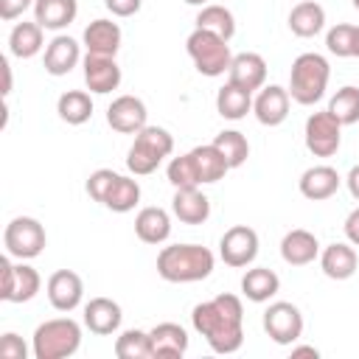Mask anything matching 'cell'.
I'll return each instance as SVG.
<instances>
[{
    "mask_svg": "<svg viewBox=\"0 0 359 359\" xmlns=\"http://www.w3.org/2000/svg\"><path fill=\"white\" fill-rule=\"evenodd\" d=\"M191 323L213 353H236L244 342V306L236 294H216L213 300L196 303Z\"/></svg>",
    "mask_w": 359,
    "mask_h": 359,
    "instance_id": "6da1fadb",
    "label": "cell"
},
{
    "mask_svg": "<svg viewBox=\"0 0 359 359\" xmlns=\"http://www.w3.org/2000/svg\"><path fill=\"white\" fill-rule=\"evenodd\" d=\"M213 252L202 244H171L157 252V275L168 283H196L213 272Z\"/></svg>",
    "mask_w": 359,
    "mask_h": 359,
    "instance_id": "7a4b0ae2",
    "label": "cell"
},
{
    "mask_svg": "<svg viewBox=\"0 0 359 359\" xmlns=\"http://www.w3.org/2000/svg\"><path fill=\"white\" fill-rule=\"evenodd\" d=\"M87 194L90 199L101 202L112 213H129L140 202V185L132 177H123L112 168H95L87 177Z\"/></svg>",
    "mask_w": 359,
    "mask_h": 359,
    "instance_id": "3957f363",
    "label": "cell"
},
{
    "mask_svg": "<svg viewBox=\"0 0 359 359\" xmlns=\"http://www.w3.org/2000/svg\"><path fill=\"white\" fill-rule=\"evenodd\" d=\"M81 348V325L70 317H53L36 325L31 337L34 359H67Z\"/></svg>",
    "mask_w": 359,
    "mask_h": 359,
    "instance_id": "277c9868",
    "label": "cell"
},
{
    "mask_svg": "<svg viewBox=\"0 0 359 359\" xmlns=\"http://www.w3.org/2000/svg\"><path fill=\"white\" fill-rule=\"evenodd\" d=\"M328 76H331L328 59L309 50V53H300V56L292 62L289 87H286V90H289L292 101H297V104H303V107H311V104H317V101L325 95Z\"/></svg>",
    "mask_w": 359,
    "mask_h": 359,
    "instance_id": "5b68a950",
    "label": "cell"
},
{
    "mask_svg": "<svg viewBox=\"0 0 359 359\" xmlns=\"http://www.w3.org/2000/svg\"><path fill=\"white\" fill-rule=\"evenodd\" d=\"M174 151V137L168 129L163 126H143L126 154V168L135 177H146L151 171H157V165Z\"/></svg>",
    "mask_w": 359,
    "mask_h": 359,
    "instance_id": "8992f818",
    "label": "cell"
},
{
    "mask_svg": "<svg viewBox=\"0 0 359 359\" xmlns=\"http://www.w3.org/2000/svg\"><path fill=\"white\" fill-rule=\"evenodd\" d=\"M185 50H188L194 67H196L202 76H208V79L224 76V73L230 70V62H233L230 45H227V39H222V36L213 34V31L194 28L191 36L185 39Z\"/></svg>",
    "mask_w": 359,
    "mask_h": 359,
    "instance_id": "52a82bcc",
    "label": "cell"
},
{
    "mask_svg": "<svg viewBox=\"0 0 359 359\" xmlns=\"http://www.w3.org/2000/svg\"><path fill=\"white\" fill-rule=\"evenodd\" d=\"M45 244H48L45 227L34 216H14L3 230V247L11 258L20 261L36 258L45 250Z\"/></svg>",
    "mask_w": 359,
    "mask_h": 359,
    "instance_id": "ba28073f",
    "label": "cell"
},
{
    "mask_svg": "<svg viewBox=\"0 0 359 359\" xmlns=\"http://www.w3.org/2000/svg\"><path fill=\"white\" fill-rule=\"evenodd\" d=\"M0 275H3V283H0V300L6 303H28L36 297L39 286H42V278L34 266L28 264H11V255L6 252L0 258Z\"/></svg>",
    "mask_w": 359,
    "mask_h": 359,
    "instance_id": "9c48e42d",
    "label": "cell"
},
{
    "mask_svg": "<svg viewBox=\"0 0 359 359\" xmlns=\"http://www.w3.org/2000/svg\"><path fill=\"white\" fill-rule=\"evenodd\" d=\"M306 149L314 154V157H334L339 151V143H342V123L328 112H311L306 118Z\"/></svg>",
    "mask_w": 359,
    "mask_h": 359,
    "instance_id": "30bf717a",
    "label": "cell"
},
{
    "mask_svg": "<svg viewBox=\"0 0 359 359\" xmlns=\"http://www.w3.org/2000/svg\"><path fill=\"white\" fill-rule=\"evenodd\" d=\"M264 331L278 345H294L303 337V314L294 303L278 300L264 311Z\"/></svg>",
    "mask_w": 359,
    "mask_h": 359,
    "instance_id": "8fae6325",
    "label": "cell"
},
{
    "mask_svg": "<svg viewBox=\"0 0 359 359\" xmlns=\"http://www.w3.org/2000/svg\"><path fill=\"white\" fill-rule=\"evenodd\" d=\"M219 255L233 269L250 266L258 255V233L247 224H236V227L224 230V236L219 241Z\"/></svg>",
    "mask_w": 359,
    "mask_h": 359,
    "instance_id": "7c38bea8",
    "label": "cell"
},
{
    "mask_svg": "<svg viewBox=\"0 0 359 359\" xmlns=\"http://www.w3.org/2000/svg\"><path fill=\"white\" fill-rule=\"evenodd\" d=\"M107 123L121 135H137L149 126V109L137 95H118L107 107Z\"/></svg>",
    "mask_w": 359,
    "mask_h": 359,
    "instance_id": "4fadbf2b",
    "label": "cell"
},
{
    "mask_svg": "<svg viewBox=\"0 0 359 359\" xmlns=\"http://www.w3.org/2000/svg\"><path fill=\"white\" fill-rule=\"evenodd\" d=\"M81 67H84V84H87L90 93L107 95V93L118 90V84H121V67H118L115 56L87 53L81 59Z\"/></svg>",
    "mask_w": 359,
    "mask_h": 359,
    "instance_id": "5bb4252c",
    "label": "cell"
},
{
    "mask_svg": "<svg viewBox=\"0 0 359 359\" xmlns=\"http://www.w3.org/2000/svg\"><path fill=\"white\" fill-rule=\"evenodd\" d=\"M45 292L56 311H73V309H79V303L84 297V283L73 269H56L48 278Z\"/></svg>",
    "mask_w": 359,
    "mask_h": 359,
    "instance_id": "9a60e30c",
    "label": "cell"
},
{
    "mask_svg": "<svg viewBox=\"0 0 359 359\" xmlns=\"http://www.w3.org/2000/svg\"><path fill=\"white\" fill-rule=\"evenodd\" d=\"M227 81L247 90V93H255L264 87L266 81V62L261 53H252V50H244V53H236L233 62H230V70H227Z\"/></svg>",
    "mask_w": 359,
    "mask_h": 359,
    "instance_id": "2e32d148",
    "label": "cell"
},
{
    "mask_svg": "<svg viewBox=\"0 0 359 359\" xmlns=\"http://www.w3.org/2000/svg\"><path fill=\"white\" fill-rule=\"evenodd\" d=\"M289 101H292L289 90H283L280 84H266L255 95L252 112H255L258 123H264V126H280L286 121V115H289Z\"/></svg>",
    "mask_w": 359,
    "mask_h": 359,
    "instance_id": "e0dca14e",
    "label": "cell"
},
{
    "mask_svg": "<svg viewBox=\"0 0 359 359\" xmlns=\"http://www.w3.org/2000/svg\"><path fill=\"white\" fill-rule=\"evenodd\" d=\"M79 62H81V48L73 36H65V34L53 36L42 56L45 73H50V76H67Z\"/></svg>",
    "mask_w": 359,
    "mask_h": 359,
    "instance_id": "ac0fdd59",
    "label": "cell"
},
{
    "mask_svg": "<svg viewBox=\"0 0 359 359\" xmlns=\"http://www.w3.org/2000/svg\"><path fill=\"white\" fill-rule=\"evenodd\" d=\"M300 194L306 196V199H311V202H323V199H328V196H334L337 191H339V185H342V177L337 174V168H331V165H311V168H306L303 174H300Z\"/></svg>",
    "mask_w": 359,
    "mask_h": 359,
    "instance_id": "d6986e66",
    "label": "cell"
},
{
    "mask_svg": "<svg viewBox=\"0 0 359 359\" xmlns=\"http://www.w3.org/2000/svg\"><path fill=\"white\" fill-rule=\"evenodd\" d=\"M171 213L182 224H205L210 216V199L199 188H174Z\"/></svg>",
    "mask_w": 359,
    "mask_h": 359,
    "instance_id": "ffe728a7",
    "label": "cell"
},
{
    "mask_svg": "<svg viewBox=\"0 0 359 359\" xmlns=\"http://www.w3.org/2000/svg\"><path fill=\"white\" fill-rule=\"evenodd\" d=\"M317 255H320V241L314 233H309L303 227H294L280 238V258L289 266H306Z\"/></svg>",
    "mask_w": 359,
    "mask_h": 359,
    "instance_id": "44dd1931",
    "label": "cell"
},
{
    "mask_svg": "<svg viewBox=\"0 0 359 359\" xmlns=\"http://www.w3.org/2000/svg\"><path fill=\"white\" fill-rule=\"evenodd\" d=\"M121 320H123V311L115 300L109 297H93L87 306H84V325L98 334V337H109L121 328Z\"/></svg>",
    "mask_w": 359,
    "mask_h": 359,
    "instance_id": "7402d4cb",
    "label": "cell"
},
{
    "mask_svg": "<svg viewBox=\"0 0 359 359\" xmlns=\"http://www.w3.org/2000/svg\"><path fill=\"white\" fill-rule=\"evenodd\" d=\"M81 42L87 48V53H101V56H115L118 48H121V25L107 20V17H98L93 20L84 34H81Z\"/></svg>",
    "mask_w": 359,
    "mask_h": 359,
    "instance_id": "603a6c76",
    "label": "cell"
},
{
    "mask_svg": "<svg viewBox=\"0 0 359 359\" xmlns=\"http://www.w3.org/2000/svg\"><path fill=\"white\" fill-rule=\"evenodd\" d=\"M356 264H359V258H356V250L351 241L348 244L334 241L320 252V266H323L325 278H331V280H348L356 272Z\"/></svg>",
    "mask_w": 359,
    "mask_h": 359,
    "instance_id": "cb8c5ba5",
    "label": "cell"
},
{
    "mask_svg": "<svg viewBox=\"0 0 359 359\" xmlns=\"http://www.w3.org/2000/svg\"><path fill=\"white\" fill-rule=\"evenodd\" d=\"M188 157H191V163H194V174H196V182H199V185L219 182V180H224V174L230 171V165H227L224 154H222L213 143L191 149V151H188Z\"/></svg>",
    "mask_w": 359,
    "mask_h": 359,
    "instance_id": "d4e9b609",
    "label": "cell"
},
{
    "mask_svg": "<svg viewBox=\"0 0 359 359\" xmlns=\"http://www.w3.org/2000/svg\"><path fill=\"white\" fill-rule=\"evenodd\" d=\"M79 14V0H36L34 3V20L45 31H62L67 28Z\"/></svg>",
    "mask_w": 359,
    "mask_h": 359,
    "instance_id": "484cf974",
    "label": "cell"
},
{
    "mask_svg": "<svg viewBox=\"0 0 359 359\" xmlns=\"http://www.w3.org/2000/svg\"><path fill=\"white\" fill-rule=\"evenodd\" d=\"M135 236L143 244H163L171 236V216L163 208H143L135 216Z\"/></svg>",
    "mask_w": 359,
    "mask_h": 359,
    "instance_id": "4316f807",
    "label": "cell"
},
{
    "mask_svg": "<svg viewBox=\"0 0 359 359\" xmlns=\"http://www.w3.org/2000/svg\"><path fill=\"white\" fill-rule=\"evenodd\" d=\"M151 356H185L188 353V331L177 323H160L149 331Z\"/></svg>",
    "mask_w": 359,
    "mask_h": 359,
    "instance_id": "83f0119b",
    "label": "cell"
},
{
    "mask_svg": "<svg viewBox=\"0 0 359 359\" xmlns=\"http://www.w3.org/2000/svg\"><path fill=\"white\" fill-rule=\"evenodd\" d=\"M289 28L294 36H317L325 28V8L314 0H300L292 11H289Z\"/></svg>",
    "mask_w": 359,
    "mask_h": 359,
    "instance_id": "f1b7e54d",
    "label": "cell"
},
{
    "mask_svg": "<svg viewBox=\"0 0 359 359\" xmlns=\"http://www.w3.org/2000/svg\"><path fill=\"white\" fill-rule=\"evenodd\" d=\"M280 289V278L266 266H252L241 278V294L252 303H266Z\"/></svg>",
    "mask_w": 359,
    "mask_h": 359,
    "instance_id": "f546056e",
    "label": "cell"
},
{
    "mask_svg": "<svg viewBox=\"0 0 359 359\" xmlns=\"http://www.w3.org/2000/svg\"><path fill=\"white\" fill-rule=\"evenodd\" d=\"M42 25L34 20V22H17L14 28H11V34H8V50H11V56H17V59H31V56H36L39 50H42V45H45V36H42Z\"/></svg>",
    "mask_w": 359,
    "mask_h": 359,
    "instance_id": "4dcf8cb0",
    "label": "cell"
},
{
    "mask_svg": "<svg viewBox=\"0 0 359 359\" xmlns=\"http://www.w3.org/2000/svg\"><path fill=\"white\" fill-rule=\"evenodd\" d=\"M56 112H59V118H62L65 123L81 126V123H87V121L93 118V98H90V93H84V90H67V93L59 95Z\"/></svg>",
    "mask_w": 359,
    "mask_h": 359,
    "instance_id": "1f68e13d",
    "label": "cell"
},
{
    "mask_svg": "<svg viewBox=\"0 0 359 359\" xmlns=\"http://www.w3.org/2000/svg\"><path fill=\"white\" fill-rule=\"evenodd\" d=\"M216 109L227 121H241L252 109V93H247V90H241V87H236V84L227 81L216 93Z\"/></svg>",
    "mask_w": 359,
    "mask_h": 359,
    "instance_id": "d6a6232c",
    "label": "cell"
},
{
    "mask_svg": "<svg viewBox=\"0 0 359 359\" xmlns=\"http://www.w3.org/2000/svg\"><path fill=\"white\" fill-rule=\"evenodd\" d=\"M196 28L213 31V34H219L222 39L230 42L233 34H236V17H233V11L224 8V6H219V3H208V6H202L199 14H196Z\"/></svg>",
    "mask_w": 359,
    "mask_h": 359,
    "instance_id": "836d02e7",
    "label": "cell"
},
{
    "mask_svg": "<svg viewBox=\"0 0 359 359\" xmlns=\"http://www.w3.org/2000/svg\"><path fill=\"white\" fill-rule=\"evenodd\" d=\"M115 356L118 359H151V339L149 331L126 328L115 339Z\"/></svg>",
    "mask_w": 359,
    "mask_h": 359,
    "instance_id": "e575fe53",
    "label": "cell"
},
{
    "mask_svg": "<svg viewBox=\"0 0 359 359\" xmlns=\"http://www.w3.org/2000/svg\"><path fill=\"white\" fill-rule=\"evenodd\" d=\"M328 112L342 123V126H351L359 121V87L353 84H345L339 87L331 101H328Z\"/></svg>",
    "mask_w": 359,
    "mask_h": 359,
    "instance_id": "d590c367",
    "label": "cell"
},
{
    "mask_svg": "<svg viewBox=\"0 0 359 359\" xmlns=\"http://www.w3.org/2000/svg\"><path fill=\"white\" fill-rule=\"evenodd\" d=\"M213 146L224 154V160H227L230 168L244 165L247 157H250V143H247V137H244L238 129H224V132H219V135L213 137Z\"/></svg>",
    "mask_w": 359,
    "mask_h": 359,
    "instance_id": "8d00e7d4",
    "label": "cell"
},
{
    "mask_svg": "<svg viewBox=\"0 0 359 359\" xmlns=\"http://www.w3.org/2000/svg\"><path fill=\"white\" fill-rule=\"evenodd\" d=\"M325 48H328V53H334V56H339V59L353 56V48H356V25H351V22H337L334 28H328V34H325Z\"/></svg>",
    "mask_w": 359,
    "mask_h": 359,
    "instance_id": "74e56055",
    "label": "cell"
},
{
    "mask_svg": "<svg viewBox=\"0 0 359 359\" xmlns=\"http://www.w3.org/2000/svg\"><path fill=\"white\" fill-rule=\"evenodd\" d=\"M0 356L3 359H25L28 356V348H25L22 337H17L14 331H6L0 337Z\"/></svg>",
    "mask_w": 359,
    "mask_h": 359,
    "instance_id": "f35d334b",
    "label": "cell"
},
{
    "mask_svg": "<svg viewBox=\"0 0 359 359\" xmlns=\"http://www.w3.org/2000/svg\"><path fill=\"white\" fill-rule=\"evenodd\" d=\"M34 3H36V0H0V20L11 22V20L22 17Z\"/></svg>",
    "mask_w": 359,
    "mask_h": 359,
    "instance_id": "ab89813d",
    "label": "cell"
},
{
    "mask_svg": "<svg viewBox=\"0 0 359 359\" xmlns=\"http://www.w3.org/2000/svg\"><path fill=\"white\" fill-rule=\"evenodd\" d=\"M104 6H107V11H112L115 17H132V14L140 11L143 0H104Z\"/></svg>",
    "mask_w": 359,
    "mask_h": 359,
    "instance_id": "60d3db41",
    "label": "cell"
},
{
    "mask_svg": "<svg viewBox=\"0 0 359 359\" xmlns=\"http://www.w3.org/2000/svg\"><path fill=\"white\" fill-rule=\"evenodd\" d=\"M345 238H348L353 247H359V208H353V210L348 213V219H345Z\"/></svg>",
    "mask_w": 359,
    "mask_h": 359,
    "instance_id": "b9f144b4",
    "label": "cell"
},
{
    "mask_svg": "<svg viewBox=\"0 0 359 359\" xmlns=\"http://www.w3.org/2000/svg\"><path fill=\"white\" fill-rule=\"evenodd\" d=\"M345 185H348L351 196H353V199H359V165H353V168L348 171V177H345Z\"/></svg>",
    "mask_w": 359,
    "mask_h": 359,
    "instance_id": "7bdbcfd3",
    "label": "cell"
},
{
    "mask_svg": "<svg viewBox=\"0 0 359 359\" xmlns=\"http://www.w3.org/2000/svg\"><path fill=\"white\" fill-rule=\"evenodd\" d=\"M0 67H3V79H6V81H3V95H8V93H11V65H8L6 56L0 59Z\"/></svg>",
    "mask_w": 359,
    "mask_h": 359,
    "instance_id": "ee69618b",
    "label": "cell"
},
{
    "mask_svg": "<svg viewBox=\"0 0 359 359\" xmlns=\"http://www.w3.org/2000/svg\"><path fill=\"white\" fill-rule=\"evenodd\" d=\"M292 356H320V351L314 348V345H297V348H292Z\"/></svg>",
    "mask_w": 359,
    "mask_h": 359,
    "instance_id": "f6af8a7d",
    "label": "cell"
},
{
    "mask_svg": "<svg viewBox=\"0 0 359 359\" xmlns=\"http://www.w3.org/2000/svg\"><path fill=\"white\" fill-rule=\"evenodd\" d=\"M185 3H188V6H199V8L208 6V0H185Z\"/></svg>",
    "mask_w": 359,
    "mask_h": 359,
    "instance_id": "bcb514c9",
    "label": "cell"
},
{
    "mask_svg": "<svg viewBox=\"0 0 359 359\" xmlns=\"http://www.w3.org/2000/svg\"><path fill=\"white\" fill-rule=\"evenodd\" d=\"M353 56L359 59V25H356V48H353Z\"/></svg>",
    "mask_w": 359,
    "mask_h": 359,
    "instance_id": "7dc6e473",
    "label": "cell"
},
{
    "mask_svg": "<svg viewBox=\"0 0 359 359\" xmlns=\"http://www.w3.org/2000/svg\"><path fill=\"white\" fill-rule=\"evenodd\" d=\"M351 3H353V8H356V11H359V0H351Z\"/></svg>",
    "mask_w": 359,
    "mask_h": 359,
    "instance_id": "c3c4849f",
    "label": "cell"
}]
</instances>
